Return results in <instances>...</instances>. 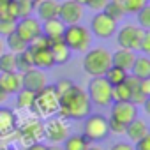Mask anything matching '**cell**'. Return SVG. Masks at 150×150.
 I'll use <instances>...</instances> for the list:
<instances>
[{"label": "cell", "instance_id": "6da1fadb", "mask_svg": "<svg viewBox=\"0 0 150 150\" xmlns=\"http://www.w3.org/2000/svg\"><path fill=\"white\" fill-rule=\"evenodd\" d=\"M92 113V103L87 96V90L78 87V85H71L64 94L58 96V111L65 120H83L87 115Z\"/></svg>", "mask_w": 150, "mask_h": 150}, {"label": "cell", "instance_id": "7a4b0ae2", "mask_svg": "<svg viewBox=\"0 0 150 150\" xmlns=\"http://www.w3.org/2000/svg\"><path fill=\"white\" fill-rule=\"evenodd\" d=\"M83 71L90 78L96 76H104V72L111 67V51H108L103 46L88 48L83 55Z\"/></svg>", "mask_w": 150, "mask_h": 150}, {"label": "cell", "instance_id": "3957f363", "mask_svg": "<svg viewBox=\"0 0 150 150\" xmlns=\"http://www.w3.org/2000/svg\"><path fill=\"white\" fill-rule=\"evenodd\" d=\"M62 41L67 44L71 53H85L92 44V32L85 25H67L62 35Z\"/></svg>", "mask_w": 150, "mask_h": 150}, {"label": "cell", "instance_id": "277c9868", "mask_svg": "<svg viewBox=\"0 0 150 150\" xmlns=\"http://www.w3.org/2000/svg\"><path fill=\"white\" fill-rule=\"evenodd\" d=\"M32 111L41 118H50V117L57 115V111H58V94L55 92V88L51 85H46L42 90L35 92Z\"/></svg>", "mask_w": 150, "mask_h": 150}, {"label": "cell", "instance_id": "5b68a950", "mask_svg": "<svg viewBox=\"0 0 150 150\" xmlns=\"http://www.w3.org/2000/svg\"><path fill=\"white\" fill-rule=\"evenodd\" d=\"M110 134L108 118L101 113H90L83 118V136L88 143H99Z\"/></svg>", "mask_w": 150, "mask_h": 150}, {"label": "cell", "instance_id": "8992f818", "mask_svg": "<svg viewBox=\"0 0 150 150\" xmlns=\"http://www.w3.org/2000/svg\"><path fill=\"white\" fill-rule=\"evenodd\" d=\"M87 96H88L92 104L101 106V108L110 106L113 103V99H111V85L104 80V76L90 78V81L87 85Z\"/></svg>", "mask_w": 150, "mask_h": 150}, {"label": "cell", "instance_id": "52a82bcc", "mask_svg": "<svg viewBox=\"0 0 150 150\" xmlns=\"http://www.w3.org/2000/svg\"><path fill=\"white\" fill-rule=\"evenodd\" d=\"M146 30H143L138 25H125L120 30H117V44L118 48H125V50H132V51H139L143 35Z\"/></svg>", "mask_w": 150, "mask_h": 150}, {"label": "cell", "instance_id": "ba28073f", "mask_svg": "<svg viewBox=\"0 0 150 150\" xmlns=\"http://www.w3.org/2000/svg\"><path fill=\"white\" fill-rule=\"evenodd\" d=\"M88 30L92 32V35L99 37V39H110L118 30V21H115L113 18H110L104 13H96L90 20Z\"/></svg>", "mask_w": 150, "mask_h": 150}, {"label": "cell", "instance_id": "9c48e42d", "mask_svg": "<svg viewBox=\"0 0 150 150\" xmlns=\"http://www.w3.org/2000/svg\"><path fill=\"white\" fill-rule=\"evenodd\" d=\"M44 127V138L48 141H51L53 145H60L67 136H69V124L65 118H62L60 115H53L48 118L46 124H42Z\"/></svg>", "mask_w": 150, "mask_h": 150}, {"label": "cell", "instance_id": "30bf717a", "mask_svg": "<svg viewBox=\"0 0 150 150\" xmlns=\"http://www.w3.org/2000/svg\"><path fill=\"white\" fill-rule=\"evenodd\" d=\"M85 16V6L74 2V0H64L58 6V20L64 25H76Z\"/></svg>", "mask_w": 150, "mask_h": 150}, {"label": "cell", "instance_id": "8fae6325", "mask_svg": "<svg viewBox=\"0 0 150 150\" xmlns=\"http://www.w3.org/2000/svg\"><path fill=\"white\" fill-rule=\"evenodd\" d=\"M138 117V106H134L131 101H118V103H111V111H110V118L127 125L131 124L134 118Z\"/></svg>", "mask_w": 150, "mask_h": 150}, {"label": "cell", "instance_id": "7c38bea8", "mask_svg": "<svg viewBox=\"0 0 150 150\" xmlns=\"http://www.w3.org/2000/svg\"><path fill=\"white\" fill-rule=\"evenodd\" d=\"M21 74V88H27L30 92H39L48 85V78H46V72L42 69L32 67Z\"/></svg>", "mask_w": 150, "mask_h": 150}, {"label": "cell", "instance_id": "4fadbf2b", "mask_svg": "<svg viewBox=\"0 0 150 150\" xmlns=\"http://www.w3.org/2000/svg\"><path fill=\"white\" fill-rule=\"evenodd\" d=\"M14 34H18V35L28 44L32 39H35L37 35L42 34V30H41V21H39L37 18H34V16L20 18V20L16 21V30H14Z\"/></svg>", "mask_w": 150, "mask_h": 150}, {"label": "cell", "instance_id": "5bb4252c", "mask_svg": "<svg viewBox=\"0 0 150 150\" xmlns=\"http://www.w3.org/2000/svg\"><path fill=\"white\" fill-rule=\"evenodd\" d=\"M20 136H21V143L25 146H28V145L37 143V141H41L44 138V127H42V124L37 118L35 120H30V122H27L21 127Z\"/></svg>", "mask_w": 150, "mask_h": 150}, {"label": "cell", "instance_id": "9a60e30c", "mask_svg": "<svg viewBox=\"0 0 150 150\" xmlns=\"http://www.w3.org/2000/svg\"><path fill=\"white\" fill-rule=\"evenodd\" d=\"M0 87L7 96H16L21 90V74L14 72H0Z\"/></svg>", "mask_w": 150, "mask_h": 150}, {"label": "cell", "instance_id": "2e32d148", "mask_svg": "<svg viewBox=\"0 0 150 150\" xmlns=\"http://www.w3.org/2000/svg\"><path fill=\"white\" fill-rule=\"evenodd\" d=\"M32 55V62H34V67L37 69H50L53 67V57H51V51H50V46H44V48H27Z\"/></svg>", "mask_w": 150, "mask_h": 150}, {"label": "cell", "instance_id": "e0dca14e", "mask_svg": "<svg viewBox=\"0 0 150 150\" xmlns=\"http://www.w3.org/2000/svg\"><path fill=\"white\" fill-rule=\"evenodd\" d=\"M50 51H51V57H53V64L55 65H64L69 62L71 58V50L67 48V44L62 41V39H55V41H50Z\"/></svg>", "mask_w": 150, "mask_h": 150}, {"label": "cell", "instance_id": "ac0fdd59", "mask_svg": "<svg viewBox=\"0 0 150 150\" xmlns=\"http://www.w3.org/2000/svg\"><path fill=\"white\" fill-rule=\"evenodd\" d=\"M136 60V51L132 50H125V48H118L115 53H111V65H117L124 71H131L132 64Z\"/></svg>", "mask_w": 150, "mask_h": 150}, {"label": "cell", "instance_id": "d6986e66", "mask_svg": "<svg viewBox=\"0 0 150 150\" xmlns=\"http://www.w3.org/2000/svg\"><path fill=\"white\" fill-rule=\"evenodd\" d=\"M58 6L60 2H57V0H41L39 4H35L34 13H37L39 20L48 21V20L58 18Z\"/></svg>", "mask_w": 150, "mask_h": 150}, {"label": "cell", "instance_id": "ffe728a7", "mask_svg": "<svg viewBox=\"0 0 150 150\" xmlns=\"http://www.w3.org/2000/svg\"><path fill=\"white\" fill-rule=\"evenodd\" d=\"M65 27H67V25H64V23H62L58 18H53V20H48V21H42V23H41V30H42V35H44L48 41L62 39Z\"/></svg>", "mask_w": 150, "mask_h": 150}, {"label": "cell", "instance_id": "44dd1931", "mask_svg": "<svg viewBox=\"0 0 150 150\" xmlns=\"http://www.w3.org/2000/svg\"><path fill=\"white\" fill-rule=\"evenodd\" d=\"M125 134H127V138L131 139V143H136L138 139H141V138H145L146 134H150V132H148V124H146L143 118L136 117L131 124H127Z\"/></svg>", "mask_w": 150, "mask_h": 150}, {"label": "cell", "instance_id": "7402d4cb", "mask_svg": "<svg viewBox=\"0 0 150 150\" xmlns=\"http://www.w3.org/2000/svg\"><path fill=\"white\" fill-rule=\"evenodd\" d=\"M16 129V117L7 108H0V136H7Z\"/></svg>", "mask_w": 150, "mask_h": 150}, {"label": "cell", "instance_id": "603a6c76", "mask_svg": "<svg viewBox=\"0 0 150 150\" xmlns=\"http://www.w3.org/2000/svg\"><path fill=\"white\" fill-rule=\"evenodd\" d=\"M131 74H134V76L139 78V80L150 78V58L146 55L136 57V60H134V64L131 67Z\"/></svg>", "mask_w": 150, "mask_h": 150}, {"label": "cell", "instance_id": "cb8c5ba5", "mask_svg": "<svg viewBox=\"0 0 150 150\" xmlns=\"http://www.w3.org/2000/svg\"><path fill=\"white\" fill-rule=\"evenodd\" d=\"M64 150H87L88 148V141L83 134H69L64 141Z\"/></svg>", "mask_w": 150, "mask_h": 150}, {"label": "cell", "instance_id": "d4e9b609", "mask_svg": "<svg viewBox=\"0 0 150 150\" xmlns=\"http://www.w3.org/2000/svg\"><path fill=\"white\" fill-rule=\"evenodd\" d=\"M127 74H129L127 71H124V69H120V67H117V65H111V67L104 72V80H106L111 87H115V85H120V83L125 81Z\"/></svg>", "mask_w": 150, "mask_h": 150}, {"label": "cell", "instance_id": "484cf974", "mask_svg": "<svg viewBox=\"0 0 150 150\" xmlns=\"http://www.w3.org/2000/svg\"><path fill=\"white\" fill-rule=\"evenodd\" d=\"M34 97H35V92H30L27 88H21L16 94V108L18 110H32Z\"/></svg>", "mask_w": 150, "mask_h": 150}, {"label": "cell", "instance_id": "4316f807", "mask_svg": "<svg viewBox=\"0 0 150 150\" xmlns=\"http://www.w3.org/2000/svg\"><path fill=\"white\" fill-rule=\"evenodd\" d=\"M103 13L108 14L110 18H113L115 21H118V20H122L125 16V9H124L122 2H118V0H108V4H106Z\"/></svg>", "mask_w": 150, "mask_h": 150}, {"label": "cell", "instance_id": "83f0119b", "mask_svg": "<svg viewBox=\"0 0 150 150\" xmlns=\"http://www.w3.org/2000/svg\"><path fill=\"white\" fill-rule=\"evenodd\" d=\"M18 71V65H16V53H11V51H4L0 55V72H14Z\"/></svg>", "mask_w": 150, "mask_h": 150}, {"label": "cell", "instance_id": "f1b7e54d", "mask_svg": "<svg viewBox=\"0 0 150 150\" xmlns=\"http://www.w3.org/2000/svg\"><path fill=\"white\" fill-rule=\"evenodd\" d=\"M6 46L9 48V51H11V53H21V51H25V50H27V46H28V44H27V42H25L18 34H14V32H13L11 35H7V37H6Z\"/></svg>", "mask_w": 150, "mask_h": 150}, {"label": "cell", "instance_id": "f546056e", "mask_svg": "<svg viewBox=\"0 0 150 150\" xmlns=\"http://www.w3.org/2000/svg\"><path fill=\"white\" fill-rule=\"evenodd\" d=\"M131 96H132V92H131V88L127 87L125 81L120 83V85L111 87V99H113V103H118V101H131Z\"/></svg>", "mask_w": 150, "mask_h": 150}, {"label": "cell", "instance_id": "4dcf8cb0", "mask_svg": "<svg viewBox=\"0 0 150 150\" xmlns=\"http://www.w3.org/2000/svg\"><path fill=\"white\" fill-rule=\"evenodd\" d=\"M16 65H18V72H25L28 69L34 67V62H32V55L28 50L21 51V53H16Z\"/></svg>", "mask_w": 150, "mask_h": 150}, {"label": "cell", "instance_id": "1f68e13d", "mask_svg": "<svg viewBox=\"0 0 150 150\" xmlns=\"http://www.w3.org/2000/svg\"><path fill=\"white\" fill-rule=\"evenodd\" d=\"M16 21L18 20H11L7 16H0V37H7L16 30Z\"/></svg>", "mask_w": 150, "mask_h": 150}, {"label": "cell", "instance_id": "d6a6232c", "mask_svg": "<svg viewBox=\"0 0 150 150\" xmlns=\"http://www.w3.org/2000/svg\"><path fill=\"white\" fill-rule=\"evenodd\" d=\"M122 6L125 9V14H136L145 6H148V0H122Z\"/></svg>", "mask_w": 150, "mask_h": 150}, {"label": "cell", "instance_id": "836d02e7", "mask_svg": "<svg viewBox=\"0 0 150 150\" xmlns=\"http://www.w3.org/2000/svg\"><path fill=\"white\" fill-rule=\"evenodd\" d=\"M16 6H18V16L20 18H27V16H32L34 14L35 4L32 2V0H18Z\"/></svg>", "mask_w": 150, "mask_h": 150}, {"label": "cell", "instance_id": "e575fe53", "mask_svg": "<svg viewBox=\"0 0 150 150\" xmlns=\"http://www.w3.org/2000/svg\"><path fill=\"white\" fill-rule=\"evenodd\" d=\"M138 16V27H141L143 30H150V6H145L141 11L136 13Z\"/></svg>", "mask_w": 150, "mask_h": 150}, {"label": "cell", "instance_id": "d590c367", "mask_svg": "<svg viewBox=\"0 0 150 150\" xmlns=\"http://www.w3.org/2000/svg\"><path fill=\"white\" fill-rule=\"evenodd\" d=\"M125 127L127 125H124V124H120V122H117L113 118H108V131L110 132H113V134H125Z\"/></svg>", "mask_w": 150, "mask_h": 150}, {"label": "cell", "instance_id": "8d00e7d4", "mask_svg": "<svg viewBox=\"0 0 150 150\" xmlns=\"http://www.w3.org/2000/svg\"><path fill=\"white\" fill-rule=\"evenodd\" d=\"M106 4H108V0H88V2L85 4V7H88V9L96 11V13H103Z\"/></svg>", "mask_w": 150, "mask_h": 150}, {"label": "cell", "instance_id": "74e56055", "mask_svg": "<svg viewBox=\"0 0 150 150\" xmlns=\"http://www.w3.org/2000/svg\"><path fill=\"white\" fill-rule=\"evenodd\" d=\"M134 150H150V134H146L145 138L138 139L136 143H132Z\"/></svg>", "mask_w": 150, "mask_h": 150}, {"label": "cell", "instance_id": "f35d334b", "mask_svg": "<svg viewBox=\"0 0 150 150\" xmlns=\"http://www.w3.org/2000/svg\"><path fill=\"white\" fill-rule=\"evenodd\" d=\"M71 85H72V81H71V80H60L57 85H53V88H55V92L60 96V94H64V92H65Z\"/></svg>", "mask_w": 150, "mask_h": 150}, {"label": "cell", "instance_id": "ab89813d", "mask_svg": "<svg viewBox=\"0 0 150 150\" xmlns=\"http://www.w3.org/2000/svg\"><path fill=\"white\" fill-rule=\"evenodd\" d=\"M139 51L141 53H150V30L145 32L143 41H141V46H139Z\"/></svg>", "mask_w": 150, "mask_h": 150}, {"label": "cell", "instance_id": "60d3db41", "mask_svg": "<svg viewBox=\"0 0 150 150\" xmlns=\"http://www.w3.org/2000/svg\"><path fill=\"white\" fill-rule=\"evenodd\" d=\"M145 97H150V78L139 80V88H138Z\"/></svg>", "mask_w": 150, "mask_h": 150}, {"label": "cell", "instance_id": "b9f144b4", "mask_svg": "<svg viewBox=\"0 0 150 150\" xmlns=\"http://www.w3.org/2000/svg\"><path fill=\"white\" fill-rule=\"evenodd\" d=\"M110 150H134L132 148V143H127V141H117L111 145Z\"/></svg>", "mask_w": 150, "mask_h": 150}, {"label": "cell", "instance_id": "7bdbcfd3", "mask_svg": "<svg viewBox=\"0 0 150 150\" xmlns=\"http://www.w3.org/2000/svg\"><path fill=\"white\" fill-rule=\"evenodd\" d=\"M27 150H48V145H44V143L37 141V143H32V145H28V146H27Z\"/></svg>", "mask_w": 150, "mask_h": 150}, {"label": "cell", "instance_id": "ee69618b", "mask_svg": "<svg viewBox=\"0 0 150 150\" xmlns=\"http://www.w3.org/2000/svg\"><path fill=\"white\" fill-rule=\"evenodd\" d=\"M7 97H9V96H7V94H6V92L2 90V87H0V106H2V104H4V103L7 101Z\"/></svg>", "mask_w": 150, "mask_h": 150}, {"label": "cell", "instance_id": "f6af8a7d", "mask_svg": "<svg viewBox=\"0 0 150 150\" xmlns=\"http://www.w3.org/2000/svg\"><path fill=\"white\" fill-rule=\"evenodd\" d=\"M87 150H104V148H103V146H101V145H97V143H90V145H88V148H87Z\"/></svg>", "mask_w": 150, "mask_h": 150}, {"label": "cell", "instance_id": "bcb514c9", "mask_svg": "<svg viewBox=\"0 0 150 150\" xmlns=\"http://www.w3.org/2000/svg\"><path fill=\"white\" fill-rule=\"evenodd\" d=\"M11 2V0H0V13H2L6 7H7V4Z\"/></svg>", "mask_w": 150, "mask_h": 150}, {"label": "cell", "instance_id": "7dc6e473", "mask_svg": "<svg viewBox=\"0 0 150 150\" xmlns=\"http://www.w3.org/2000/svg\"><path fill=\"white\" fill-rule=\"evenodd\" d=\"M4 51H6V41H4V37H0V55Z\"/></svg>", "mask_w": 150, "mask_h": 150}, {"label": "cell", "instance_id": "c3c4849f", "mask_svg": "<svg viewBox=\"0 0 150 150\" xmlns=\"http://www.w3.org/2000/svg\"><path fill=\"white\" fill-rule=\"evenodd\" d=\"M48 150H64L60 145H48Z\"/></svg>", "mask_w": 150, "mask_h": 150}, {"label": "cell", "instance_id": "681fc988", "mask_svg": "<svg viewBox=\"0 0 150 150\" xmlns=\"http://www.w3.org/2000/svg\"><path fill=\"white\" fill-rule=\"evenodd\" d=\"M74 2H78V4H81V6H85V4L88 2V0H74Z\"/></svg>", "mask_w": 150, "mask_h": 150}, {"label": "cell", "instance_id": "f907efd6", "mask_svg": "<svg viewBox=\"0 0 150 150\" xmlns=\"http://www.w3.org/2000/svg\"><path fill=\"white\" fill-rule=\"evenodd\" d=\"M0 150H14L13 146H0Z\"/></svg>", "mask_w": 150, "mask_h": 150}, {"label": "cell", "instance_id": "816d5d0a", "mask_svg": "<svg viewBox=\"0 0 150 150\" xmlns=\"http://www.w3.org/2000/svg\"><path fill=\"white\" fill-rule=\"evenodd\" d=\"M32 2H34V4H39V2H41V0H32Z\"/></svg>", "mask_w": 150, "mask_h": 150}, {"label": "cell", "instance_id": "f5cc1de1", "mask_svg": "<svg viewBox=\"0 0 150 150\" xmlns=\"http://www.w3.org/2000/svg\"><path fill=\"white\" fill-rule=\"evenodd\" d=\"M13 2H18V0H13Z\"/></svg>", "mask_w": 150, "mask_h": 150}]
</instances>
